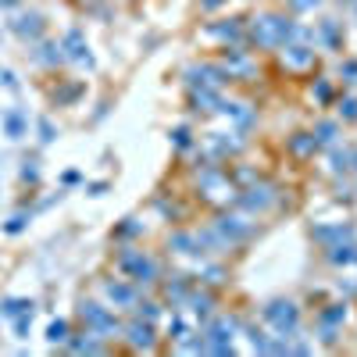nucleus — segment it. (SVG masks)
<instances>
[{"instance_id": "nucleus-43", "label": "nucleus", "mask_w": 357, "mask_h": 357, "mask_svg": "<svg viewBox=\"0 0 357 357\" xmlns=\"http://www.w3.org/2000/svg\"><path fill=\"white\" fill-rule=\"evenodd\" d=\"M104 190H108V182H93V186H90V193H93V197H100Z\"/></svg>"}, {"instance_id": "nucleus-15", "label": "nucleus", "mask_w": 357, "mask_h": 357, "mask_svg": "<svg viewBox=\"0 0 357 357\" xmlns=\"http://www.w3.org/2000/svg\"><path fill=\"white\" fill-rule=\"evenodd\" d=\"M271 200V186H254V190H247V197H240L243 207H250V211H261V207H268Z\"/></svg>"}, {"instance_id": "nucleus-42", "label": "nucleus", "mask_w": 357, "mask_h": 357, "mask_svg": "<svg viewBox=\"0 0 357 357\" xmlns=\"http://www.w3.org/2000/svg\"><path fill=\"white\" fill-rule=\"evenodd\" d=\"M218 4H225V0H200V8H204V11H215Z\"/></svg>"}, {"instance_id": "nucleus-3", "label": "nucleus", "mask_w": 357, "mask_h": 357, "mask_svg": "<svg viewBox=\"0 0 357 357\" xmlns=\"http://www.w3.org/2000/svg\"><path fill=\"white\" fill-rule=\"evenodd\" d=\"M264 322L276 325V332L289 340V336L300 329V311H297V304H293V300H271L264 307Z\"/></svg>"}, {"instance_id": "nucleus-27", "label": "nucleus", "mask_w": 357, "mask_h": 357, "mask_svg": "<svg viewBox=\"0 0 357 357\" xmlns=\"http://www.w3.org/2000/svg\"><path fill=\"white\" fill-rule=\"evenodd\" d=\"M47 340L50 343H68V322H50V329H47Z\"/></svg>"}, {"instance_id": "nucleus-32", "label": "nucleus", "mask_w": 357, "mask_h": 357, "mask_svg": "<svg viewBox=\"0 0 357 357\" xmlns=\"http://www.w3.org/2000/svg\"><path fill=\"white\" fill-rule=\"evenodd\" d=\"M168 332H175V340L190 336V329H186V322H182V318H172V322H168Z\"/></svg>"}, {"instance_id": "nucleus-11", "label": "nucleus", "mask_w": 357, "mask_h": 357, "mask_svg": "<svg viewBox=\"0 0 357 357\" xmlns=\"http://www.w3.org/2000/svg\"><path fill=\"white\" fill-rule=\"evenodd\" d=\"M0 122H4L8 139H22L29 133V118H26V111H18V108H8L4 115H0Z\"/></svg>"}, {"instance_id": "nucleus-9", "label": "nucleus", "mask_w": 357, "mask_h": 357, "mask_svg": "<svg viewBox=\"0 0 357 357\" xmlns=\"http://www.w3.org/2000/svg\"><path fill=\"white\" fill-rule=\"evenodd\" d=\"M343 318H347V304H329V311H322V314H318L322 332H325V343H332V340H336V329L343 325Z\"/></svg>"}, {"instance_id": "nucleus-14", "label": "nucleus", "mask_w": 357, "mask_h": 357, "mask_svg": "<svg viewBox=\"0 0 357 357\" xmlns=\"http://www.w3.org/2000/svg\"><path fill=\"white\" fill-rule=\"evenodd\" d=\"M104 293H108V297H111L115 304H122V307H133V304H136V289H133V286H125L122 279L108 282V286H104Z\"/></svg>"}, {"instance_id": "nucleus-13", "label": "nucleus", "mask_w": 357, "mask_h": 357, "mask_svg": "<svg viewBox=\"0 0 357 357\" xmlns=\"http://www.w3.org/2000/svg\"><path fill=\"white\" fill-rule=\"evenodd\" d=\"M314 240L322 243H343V240H354V225H318L314 229Z\"/></svg>"}, {"instance_id": "nucleus-19", "label": "nucleus", "mask_w": 357, "mask_h": 357, "mask_svg": "<svg viewBox=\"0 0 357 357\" xmlns=\"http://www.w3.org/2000/svg\"><path fill=\"white\" fill-rule=\"evenodd\" d=\"M289 151L297 154V157H311L314 151H318V139H314L311 133H297V136L289 139Z\"/></svg>"}, {"instance_id": "nucleus-33", "label": "nucleus", "mask_w": 357, "mask_h": 357, "mask_svg": "<svg viewBox=\"0 0 357 357\" xmlns=\"http://www.w3.org/2000/svg\"><path fill=\"white\" fill-rule=\"evenodd\" d=\"M26 222H29L26 215H15V218L4 225V233H22V229H26Z\"/></svg>"}, {"instance_id": "nucleus-35", "label": "nucleus", "mask_w": 357, "mask_h": 357, "mask_svg": "<svg viewBox=\"0 0 357 357\" xmlns=\"http://www.w3.org/2000/svg\"><path fill=\"white\" fill-rule=\"evenodd\" d=\"M54 136H57V133H54V125H50V122L44 118V122H39V139H44V143H50Z\"/></svg>"}, {"instance_id": "nucleus-31", "label": "nucleus", "mask_w": 357, "mask_h": 357, "mask_svg": "<svg viewBox=\"0 0 357 357\" xmlns=\"http://www.w3.org/2000/svg\"><path fill=\"white\" fill-rule=\"evenodd\" d=\"M172 143L179 146V151H186V146H190V129H175V133H172Z\"/></svg>"}, {"instance_id": "nucleus-40", "label": "nucleus", "mask_w": 357, "mask_h": 357, "mask_svg": "<svg viewBox=\"0 0 357 357\" xmlns=\"http://www.w3.org/2000/svg\"><path fill=\"white\" fill-rule=\"evenodd\" d=\"M22 179H26V182H36L39 172H36V168H22Z\"/></svg>"}, {"instance_id": "nucleus-6", "label": "nucleus", "mask_w": 357, "mask_h": 357, "mask_svg": "<svg viewBox=\"0 0 357 357\" xmlns=\"http://www.w3.org/2000/svg\"><path fill=\"white\" fill-rule=\"evenodd\" d=\"M186 75H190V86H197V82H200L204 90H218L222 82L229 79V72H225V68H215V65H197V68H190Z\"/></svg>"}, {"instance_id": "nucleus-30", "label": "nucleus", "mask_w": 357, "mask_h": 357, "mask_svg": "<svg viewBox=\"0 0 357 357\" xmlns=\"http://www.w3.org/2000/svg\"><path fill=\"white\" fill-rule=\"evenodd\" d=\"M11 322H15V332H18V336H26V332H29V325H32V311L18 314V318H11Z\"/></svg>"}, {"instance_id": "nucleus-2", "label": "nucleus", "mask_w": 357, "mask_h": 357, "mask_svg": "<svg viewBox=\"0 0 357 357\" xmlns=\"http://www.w3.org/2000/svg\"><path fill=\"white\" fill-rule=\"evenodd\" d=\"M118 268L125 271V276H129L133 282H157V264L151 261V258H146L143 254V250H122V254H118Z\"/></svg>"}, {"instance_id": "nucleus-20", "label": "nucleus", "mask_w": 357, "mask_h": 357, "mask_svg": "<svg viewBox=\"0 0 357 357\" xmlns=\"http://www.w3.org/2000/svg\"><path fill=\"white\" fill-rule=\"evenodd\" d=\"M36 304L32 300H22V297H8V300H0V314L4 318H18V314H26V311H32Z\"/></svg>"}, {"instance_id": "nucleus-36", "label": "nucleus", "mask_w": 357, "mask_h": 357, "mask_svg": "<svg viewBox=\"0 0 357 357\" xmlns=\"http://www.w3.org/2000/svg\"><path fill=\"white\" fill-rule=\"evenodd\" d=\"M0 82H4L8 90H18V79H15V72H11V68H0Z\"/></svg>"}, {"instance_id": "nucleus-7", "label": "nucleus", "mask_w": 357, "mask_h": 357, "mask_svg": "<svg viewBox=\"0 0 357 357\" xmlns=\"http://www.w3.org/2000/svg\"><path fill=\"white\" fill-rule=\"evenodd\" d=\"M215 229H218L222 243H240V240L250 236V222H243V218H229V215H222Z\"/></svg>"}, {"instance_id": "nucleus-5", "label": "nucleus", "mask_w": 357, "mask_h": 357, "mask_svg": "<svg viewBox=\"0 0 357 357\" xmlns=\"http://www.w3.org/2000/svg\"><path fill=\"white\" fill-rule=\"evenodd\" d=\"M61 47H65V61H75V65H86L93 68V54H90V44L82 39L79 29H68L65 39H61Z\"/></svg>"}, {"instance_id": "nucleus-24", "label": "nucleus", "mask_w": 357, "mask_h": 357, "mask_svg": "<svg viewBox=\"0 0 357 357\" xmlns=\"http://www.w3.org/2000/svg\"><path fill=\"white\" fill-rule=\"evenodd\" d=\"M336 136H340V125H336V122H322L318 129H314L318 146H336Z\"/></svg>"}, {"instance_id": "nucleus-10", "label": "nucleus", "mask_w": 357, "mask_h": 357, "mask_svg": "<svg viewBox=\"0 0 357 357\" xmlns=\"http://www.w3.org/2000/svg\"><path fill=\"white\" fill-rule=\"evenodd\" d=\"M286 50H282V61L289 68H307L311 61H314V47H304L300 39H293V44H282Z\"/></svg>"}, {"instance_id": "nucleus-22", "label": "nucleus", "mask_w": 357, "mask_h": 357, "mask_svg": "<svg viewBox=\"0 0 357 357\" xmlns=\"http://www.w3.org/2000/svg\"><path fill=\"white\" fill-rule=\"evenodd\" d=\"M211 36H222V39H233V44H240L243 39V26H240V18H229L225 26H215Z\"/></svg>"}, {"instance_id": "nucleus-21", "label": "nucleus", "mask_w": 357, "mask_h": 357, "mask_svg": "<svg viewBox=\"0 0 357 357\" xmlns=\"http://www.w3.org/2000/svg\"><path fill=\"white\" fill-rule=\"evenodd\" d=\"M68 350H75V354H100L104 347L93 340V332L86 329V332H82V336H75V340H68Z\"/></svg>"}, {"instance_id": "nucleus-12", "label": "nucleus", "mask_w": 357, "mask_h": 357, "mask_svg": "<svg viewBox=\"0 0 357 357\" xmlns=\"http://www.w3.org/2000/svg\"><path fill=\"white\" fill-rule=\"evenodd\" d=\"M225 72H229V79H236V75H250V72H254V61H250L243 50H229L225 54Z\"/></svg>"}, {"instance_id": "nucleus-38", "label": "nucleus", "mask_w": 357, "mask_h": 357, "mask_svg": "<svg viewBox=\"0 0 357 357\" xmlns=\"http://www.w3.org/2000/svg\"><path fill=\"white\" fill-rule=\"evenodd\" d=\"M133 233H139V225H136V222L129 218V222H125V225L118 229V240H125V236H133Z\"/></svg>"}, {"instance_id": "nucleus-16", "label": "nucleus", "mask_w": 357, "mask_h": 357, "mask_svg": "<svg viewBox=\"0 0 357 357\" xmlns=\"http://www.w3.org/2000/svg\"><path fill=\"white\" fill-rule=\"evenodd\" d=\"M32 57L39 61V65H61V61H65V47L61 44H39L32 50Z\"/></svg>"}, {"instance_id": "nucleus-25", "label": "nucleus", "mask_w": 357, "mask_h": 357, "mask_svg": "<svg viewBox=\"0 0 357 357\" xmlns=\"http://www.w3.org/2000/svg\"><path fill=\"white\" fill-rule=\"evenodd\" d=\"M186 304H190L200 318H207V314H211V307H215V300H211V293H190V297H186Z\"/></svg>"}, {"instance_id": "nucleus-39", "label": "nucleus", "mask_w": 357, "mask_h": 357, "mask_svg": "<svg viewBox=\"0 0 357 357\" xmlns=\"http://www.w3.org/2000/svg\"><path fill=\"white\" fill-rule=\"evenodd\" d=\"M293 8H300V11H307V8H314V4H322V0H289Z\"/></svg>"}, {"instance_id": "nucleus-8", "label": "nucleus", "mask_w": 357, "mask_h": 357, "mask_svg": "<svg viewBox=\"0 0 357 357\" xmlns=\"http://www.w3.org/2000/svg\"><path fill=\"white\" fill-rule=\"evenodd\" d=\"M125 340H129L133 350H154V329L151 322H133V325H125Z\"/></svg>"}, {"instance_id": "nucleus-29", "label": "nucleus", "mask_w": 357, "mask_h": 357, "mask_svg": "<svg viewBox=\"0 0 357 357\" xmlns=\"http://www.w3.org/2000/svg\"><path fill=\"white\" fill-rule=\"evenodd\" d=\"M136 307H139V318H146V322H157V318H161V307L151 304V300H146V304H136Z\"/></svg>"}, {"instance_id": "nucleus-41", "label": "nucleus", "mask_w": 357, "mask_h": 357, "mask_svg": "<svg viewBox=\"0 0 357 357\" xmlns=\"http://www.w3.org/2000/svg\"><path fill=\"white\" fill-rule=\"evenodd\" d=\"M343 75H350V79H357V61H347V65H343Z\"/></svg>"}, {"instance_id": "nucleus-37", "label": "nucleus", "mask_w": 357, "mask_h": 357, "mask_svg": "<svg viewBox=\"0 0 357 357\" xmlns=\"http://www.w3.org/2000/svg\"><path fill=\"white\" fill-rule=\"evenodd\" d=\"M79 93H82V86H68L65 93H57V104H68V100H75Z\"/></svg>"}, {"instance_id": "nucleus-1", "label": "nucleus", "mask_w": 357, "mask_h": 357, "mask_svg": "<svg viewBox=\"0 0 357 357\" xmlns=\"http://www.w3.org/2000/svg\"><path fill=\"white\" fill-rule=\"evenodd\" d=\"M79 318L86 322V329H90L93 336H100V340H111V336L122 332V325H118L115 314H111L108 307L93 304V300H82V304H79Z\"/></svg>"}, {"instance_id": "nucleus-26", "label": "nucleus", "mask_w": 357, "mask_h": 357, "mask_svg": "<svg viewBox=\"0 0 357 357\" xmlns=\"http://www.w3.org/2000/svg\"><path fill=\"white\" fill-rule=\"evenodd\" d=\"M172 247L179 250V254H197L193 247H200V240L190 236V233H179V236H172Z\"/></svg>"}, {"instance_id": "nucleus-28", "label": "nucleus", "mask_w": 357, "mask_h": 357, "mask_svg": "<svg viewBox=\"0 0 357 357\" xmlns=\"http://www.w3.org/2000/svg\"><path fill=\"white\" fill-rule=\"evenodd\" d=\"M340 118H343V122H357V97L340 100Z\"/></svg>"}, {"instance_id": "nucleus-44", "label": "nucleus", "mask_w": 357, "mask_h": 357, "mask_svg": "<svg viewBox=\"0 0 357 357\" xmlns=\"http://www.w3.org/2000/svg\"><path fill=\"white\" fill-rule=\"evenodd\" d=\"M18 4H22V0H0V8H8V11H15Z\"/></svg>"}, {"instance_id": "nucleus-23", "label": "nucleus", "mask_w": 357, "mask_h": 357, "mask_svg": "<svg viewBox=\"0 0 357 357\" xmlns=\"http://www.w3.org/2000/svg\"><path fill=\"white\" fill-rule=\"evenodd\" d=\"M354 164H357V151H340V146L332 151V172H350Z\"/></svg>"}, {"instance_id": "nucleus-17", "label": "nucleus", "mask_w": 357, "mask_h": 357, "mask_svg": "<svg viewBox=\"0 0 357 357\" xmlns=\"http://www.w3.org/2000/svg\"><path fill=\"white\" fill-rule=\"evenodd\" d=\"M314 36H318V44H322V47H329V50H336V47L343 44V32H340V26H336L332 18H329V22H322Z\"/></svg>"}, {"instance_id": "nucleus-34", "label": "nucleus", "mask_w": 357, "mask_h": 357, "mask_svg": "<svg viewBox=\"0 0 357 357\" xmlns=\"http://www.w3.org/2000/svg\"><path fill=\"white\" fill-rule=\"evenodd\" d=\"M314 97H318L322 104H329L332 100V86H329V82H318V86H314Z\"/></svg>"}, {"instance_id": "nucleus-4", "label": "nucleus", "mask_w": 357, "mask_h": 357, "mask_svg": "<svg viewBox=\"0 0 357 357\" xmlns=\"http://www.w3.org/2000/svg\"><path fill=\"white\" fill-rule=\"evenodd\" d=\"M8 26H11V32H18L22 39H39V36H44V29H47L44 15H36V11H18V15H11Z\"/></svg>"}, {"instance_id": "nucleus-18", "label": "nucleus", "mask_w": 357, "mask_h": 357, "mask_svg": "<svg viewBox=\"0 0 357 357\" xmlns=\"http://www.w3.org/2000/svg\"><path fill=\"white\" fill-rule=\"evenodd\" d=\"M329 261L332 264H357V243H332Z\"/></svg>"}]
</instances>
